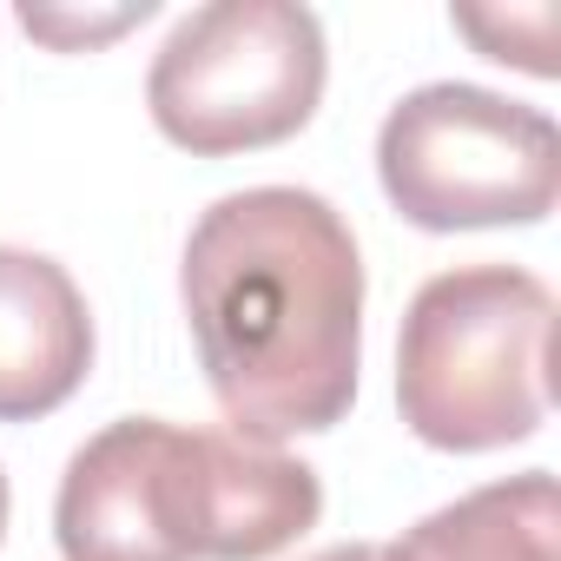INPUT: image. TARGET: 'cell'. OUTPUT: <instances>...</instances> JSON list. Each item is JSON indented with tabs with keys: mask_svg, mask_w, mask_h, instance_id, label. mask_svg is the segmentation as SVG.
Here are the masks:
<instances>
[{
	"mask_svg": "<svg viewBox=\"0 0 561 561\" xmlns=\"http://www.w3.org/2000/svg\"><path fill=\"white\" fill-rule=\"evenodd\" d=\"M324 27L298 0H211L192 8L146 73L152 126L198 152L231 159L311 126L324 100Z\"/></svg>",
	"mask_w": 561,
	"mask_h": 561,
	"instance_id": "4",
	"label": "cell"
},
{
	"mask_svg": "<svg viewBox=\"0 0 561 561\" xmlns=\"http://www.w3.org/2000/svg\"><path fill=\"white\" fill-rule=\"evenodd\" d=\"M318 515L324 482L285 449L119 416L73 449L54 535L67 561H264Z\"/></svg>",
	"mask_w": 561,
	"mask_h": 561,
	"instance_id": "2",
	"label": "cell"
},
{
	"mask_svg": "<svg viewBox=\"0 0 561 561\" xmlns=\"http://www.w3.org/2000/svg\"><path fill=\"white\" fill-rule=\"evenodd\" d=\"M554 535L561 489L548 469H528L423 515L403 541L383 548V561H554Z\"/></svg>",
	"mask_w": 561,
	"mask_h": 561,
	"instance_id": "7",
	"label": "cell"
},
{
	"mask_svg": "<svg viewBox=\"0 0 561 561\" xmlns=\"http://www.w3.org/2000/svg\"><path fill=\"white\" fill-rule=\"evenodd\" d=\"M93 370V311L67 264L0 244V423L60 410Z\"/></svg>",
	"mask_w": 561,
	"mask_h": 561,
	"instance_id": "6",
	"label": "cell"
},
{
	"mask_svg": "<svg viewBox=\"0 0 561 561\" xmlns=\"http://www.w3.org/2000/svg\"><path fill=\"white\" fill-rule=\"evenodd\" d=\"M0 535H8V476H0Z\"/></svg>",
	"mask_w": 561,
	"mask_h": 561,
	"instance_id": "10",
	"label": "cell"
},
{
	"mask_svg": "<svg viewBox=\"0 0 561 561\" xmlns=\"http://www.w3.org/2000/svg\"><path fill=\"white\" fill-rule=\"evenodd\" d=\"M377 179L423 231L541 225L561 198V133L541 106L436 80L390 106L377 133Z\"/></svg>",
	"mask_w": 561,
	"mask_h": 561,
	"instance_id": "5",
	"label": "cell"
},
{
	"mask_svg": "<svg viewBox=\"0 0 561 561\" xmlns=\"http://www.w3.org/2000/svg\"><path fill=\"white\" fill-rule=\"evenodd\" d=\"M179 298L231 436L271 449L351 416L364 257L331 198L305 185L225 192L185 238Z\"/></svg>",
	"mask_w": 561,
	"mask_h": 561,
	"instance_id": "1",
	"label": "cell"
},
{
	"mask_svg": "<svg viewBox=\"0 0 561 561\" xmlns=\"http://www.w3.org/2000/svg\"><path fill=\"white\" fill-rule=\"evenodd\" d=\"M311 561H383V548H377V541H337V548H324V554H311Z\"/></svg>",
	"mask_w": 561,
	"mask_h": 561,
	"instance_id": "9",
	"label": "cell"
},
{
	"mask_svg": "<svg viewBox=\"0 0 561 561\" xmlns=\"http://www.w3.org/2000/svg\"><path fill=\"white\" fill-rule=\"evenodd\" d=\"M152 14V0H126V8H113V14H60V8H21V27L34 34V41H47V47H60V54H73V47H93V41H113V34H126L133 21H146Z\"/></svg>",
	"mask_w": 561,
	"mask_h": 561,
	"instance_id": "8",
	"label": "cell"
},
{
	"mask_svg": "<svg viewBox=\"0 0 561 561\" xmlns=\"http://www.w3.org/2000/svg\"><path fill=\"white\" fill-rule=\"evenodd\" d=\"M554 291L522 264H462L410 298L397 337L403 423L449 456L528 443L548 423Z\"/></svg>",
	"mask_w": 561,
	"mask_h": 561,
	"instance_id": "3",
	"label": "cell"
}]
</instances>
